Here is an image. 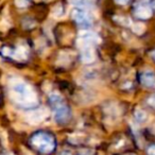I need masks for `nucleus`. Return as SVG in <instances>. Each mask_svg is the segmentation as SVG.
Instances as JSON below:
<instances>
[{
	"label": "nucleus",
	"instance_id": "2eb2a0df",
	"mask_svg": "<svg viewBox=\"0 0 155 155\" xmlns=\"http://www.w3.org/2000/svg\"><path fill=\"white\" fill-rule=\"evenodd\" d=\"M148 103L150 104V105L152 106L153 108H155V94L149 98V99H148Z\"/></svg>",
	"mask_w": 155,
	"mask_h": 155
},
{
	"label": "nucleus",
	"instance_id": "dca6fc26",
	"mask_svg": "<svg viewBox=\"0 0 155 155\" xmlns=\"http://www.w3.org/2000/svg\"><path fill=\"white\" fill-rule=\"evenodd\" d=\"M148 155H155V146H150L148 148Z\"/></svg>",
	"mask_w": 155,
	"mask_h": 155
},
{
	"label": "nucleus",
	"instance_id": "aec40b11",
	"mask_svg": "<svg viewBox=\"0 0 155 155\" xmlns=\"http://www.w3.org/2000/svg\"><path fill=\"white\" fill-rule=\"evenodd\" d=\"M153 133L155 134V125H154V127H153Z\"/></svg>",
	"mask_w": 155,
	"mask_h": 155
},
{
	"label": "nucleus",
	"instance_id": "a211bd4d",
	"mask_svg": "<svg viewBox=\"0 0 155 155\" xmlns=\"http://www.w3.org/2000/svg\"><path fill=\"white\" fill-rule=\"evenodd\" d=\"M61 155H72V154H71L69 151H63V152L61 153Z\"/></svg>",
	"mask_w": 155,
	"mask_h": 155
},
{
	"label": "nucleus",
	"instance_id": "f03ea898",
	"mask_svg": "<svg viewBox=\"0 0 155 155\" xmlns=\"http://www.w3.org/2000/svg\"><path fill=\"white\" fill-rule=\"evenodd\" d=\"M49 101L53 110L54 119L58 123H66L70 119V110L58 93L49 95Z\"/></svg>",
	"mask_w": 155,
	"mask_h": 155
},
{
	"label": "nucleus",
	"instance_id": "f257e3e1",
	"mask_svg": "<svg viewBox=\"0 0 155 155\" xmlns=\"http://www.w3.org/2000/svg\"><path fill=\"white\" fill-rule=\"evenodd\" d=\"M9 91L11 99L22 107L31 108L38 103V97L34 88L20 79H14L10 82Z\"/></svg>",
	"mask_w": 155,
	"mask_h": 155
},
{
	"label": "nucleus",
	"instance_id": "9d476101",
	"mask_svg": "<svg viewBox=\"0 0 155 155\" xmlns=\"http://www.w3.org/2000/svg\"><path fill=\"white\" fill-rule=\"evenodd\" d=\"M80 41L83 43V45H93L95 43H99L100 38L96 33L89 32V31H85L82 32L80 35Z\"/></svg>",
	"mask_w": 155,
	"mask_h": 155
},
{
	"label": "nucleus",
	"instance_id": "ddd939ff",
	"mask_svg": "<svg viewBox=\"0 0 155 155\" xmlns=\"http://www.w3.org/2000/svg\"><path fill=\"white\" fill-rule=\"evenodd\" d=\"M15 5L18 8H26L29 5L28 0H15Z\"/></svg>",
	"mask_w": 155,
	"mask_h": 155
},
{
	"label": "nucleus",
	"instance_id": "0eeeda50",
	"mask_svg": "<svg viewBox=\"0 0 155 155\" xmlns=\"http://www.w3.org/2000/svg\"><path fill=\"white\" fill-rule=\"evenodd\" d=\"M81 60L85 64H91L96 60V52L93 45H83L81 52Z\"/></svg>",
	"mask_w": 155,
	"mask_h": 155
},
{
	"label": "nucleus",
	"instance_id": "1a4fd4ad",
	"mask_svg": "<svg viewBox=\"0 0 155 155\" xmlns=\"http://www.w3.org/2000/svg\"><path fill=\"white\" fill-rule=\"evenodd\" d=\"M140 82L144 87L155 88V74L151 71H146L140 75Z\"/></svg>",
	"mask_w": 155,
	"mask_h": 155
},
{
	"label": "nucleus",
	"instance_id": "20e7f679",
	"mask_svg": "<svg viewBox=\"0 0 155 155\" xmlns=\"http://www.w3.org/2000/svg\"><path fill=\"white\" fill-rule=\"evenodd\" d=\"M2 54L5 56L13 58L16 61H25L28 58V49L25 46H17V48L14 50H11L10 48L5 47L1 50Z\"/></svg>",
	"mask_w": 155,
	"mask_h": 155
},
{
	"label": "nucleus",
	"instance_id": "f3484780",
	"mask_svg": "<svg viewBox=\"0 0 155 155\" xmlns=\"http://www.w3.org/2000/svg\"><path fill=\"white\" fill-rule=\"evenodd\" d=\"M115 1H116V3H118V5H127V3H129L130 0H115Z\"/></svg>",
	"mask_w": 155,
	"mask_h": 155
},
{
	"label": "nucleus",
	"instance_id": "9b49d317",
	"mask_svg": "<svg viewBox=\"0 0 155 155\" xmlns=\"http://www.w3.org/2000/svg\"><path fill=\"white\" fill-rule=\"evenodd\" d=\"M135 118L138 122L143 123V122H146L147 119H148V115H147V113L144 112V110H140V108H137L135 112Z\"/></svg>",
	"mask_w": 155,
	"mask_h": 155
},
{
	"label": "nucleus",
	"instance_id": "6ab92c4d",
	"mask_svg": "<svg viewBox=\"0 0 155 155\" xmlns=\"http://www.w3.org/2000/svg\"><path fill=\"white\" fill-rule=\"evenodd\" d=\"M152 56H153V58H154V60H155V50L152 52Z\"/></svg>",
	"mask_w": 155,
	"mask_h": 155
},
{
	"label": "nucleus",
	"instance_id": "6e6552de",
	"mask_svg": "<svg viewBox=\"0 0 155 155\" xmlns=\"http://www.w3.org/2000/svg\"><path fill=\"white\" fill-rule=\"evenodd\" d=\"M134 14L137 18H141V19H148L152 16V9L148 3H139L137 7L135 8Z\"/></svg>",
	"mask_w": 155,
	"mask_h": 155
},
{
	"label": "nucleus",
	"instance_id": "423d86ee",
	"mask_svg": "<svg viewBox=\"0 0 155 155\" xmlns=\"http://www.w3.org/2000/svg\"><path fill=\"white\" fill-rule=\"evenodd\" d=\"M48 116V112L47 110L43 108V110H32L27 115V121L31 124H38V123L43 122Z\"/></svg>",
	"mask_w": 155,
	"mask_h": 155
},
{
	"label": "nucleus",
	"instance_id": "4468645a",
	"mask_svg": "<svg viewBox=\"0 0 155 155\" xmlns=\"http://www.w3.org/2000/svg\"><path fill=\"white\" fill-rule=\"evenodd\" d=\"M55 12H58V14L55 15V17H61V16L63 15V13H64L62 5H56V7L53 9V12H52V13H55Z\"/></svg>",
	"mask_w": 155,
	"mask_h": 155
},
{
	"label": "nucleus",
	"instance_id": "39448f33",
	"mask_svg": "<svg viewBox=\"0 0 155 155\" xmlns=\"http://www.w3.org/2000/svg\"><path fill=\"white\" fill-rule=\"evenodd\" d=\"M72 18L78 25L82 27H89L91 25V18L89 14L82 8H77L72 11Z\"/></svg>",
	"mask_w": 155,
	"mask_h": 155
},
{
	"label": "nucleus",
	"instance_id": "f8f14e48",
	"mask_svg": "<svg viewBox=\"0 0 155 155\" xmlns=\"http://www.w3.org/2000/svg\"><path fill=\"white\" fill-rule=\"evenodd\" d=\"M132 30H133L134 33H136V34H142V33L144 32V30H146V27H144L143 24H140V22H136V24H134L133 26H132Z\"/></svg>",
	"mask_w": 155,
	"mask_h": 155
},
{
	"label": "nucleus",
	"instance_id": "7ed1b4c3",
	"mask_svg": "<svg viewBox=\"0 0 155 155\" xmlns=\"http://www.w3.org/2000/svg\"><path fill=\"white\" fill-rule=\"evenodd\" d=\"M30 141L32 146L43 154H49L55 149V139L48 132L41 131L33 134Z\"/></svg>",
	"mask_w": 155,
	"mask_h": 155
}]
</instances>
